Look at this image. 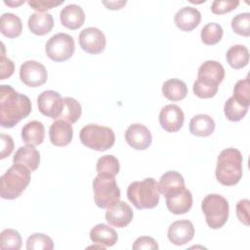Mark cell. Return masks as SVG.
<instances>
[{"instance_id":"obj_1","label":"cell","mask_w":250,"mask_h":250,"mask_svg":"<svg viewBox=\"0 0 250 250\" xmlns=\"http://www.w3.org/2000/svg\"><path fill=\"white\" fill-rule=\"evenodd\" d=\"M31 102L10 85L0 86V125L13 128L31 112Z\"/></svg>"},{"instance_id":"obj_2","label":"cell","mask_w":250,"mask_h":250,"mask_svg":"<svg viewBox=\"0 0 250 250\" xmlns=\"http://www.w3.org/2000/svg\"><path fill=\"white\" fill-rule=\"evenodd\" d=\"M225 78L224 66L216 61H206L198 68L197 79L193 83V93L200 99L213 98L219 84Z\"/></svg>"},{"instance_id":"obj_3","label":"cell","mask_w":250,"mask_h":250,"mask_svg":"<svg viewBox=\"0 0 250 250\" xmlns=\"http://www.w3.org/2000/svg\"><path fill=\"white\" fill-rule=\"evenodd\" d=\"M242 154L234 148L229 147L222 150L217 159L215 171L216 179L224 186L236 185L242 177Z\"/></svg>"},{"instance_id":"obj_4","label":"cell","mask_w":250,"mask_h":250,"mask_svg":"<svg viewBox=\"0 0 250 250\" xmlns=\"http://www.w3.org/2000/svg\"><path fill=\"white\" fill-rule=\"evenodd\" d=\"M31 171L24 165L14 163L0 178V195L3 199L18 198L30 182Z\"/></svg>"},{"instance_id":"obj_5","label":"cell","mask_w":250,"mask_h":250,"mask_svg":"<svg viewBox=\"0 0 250 250\" xmlns=\"http://www.w3.org/2000/svg\"><path fill=\"white\" fill-rule=\"evenodd\" d=\"M127 197L138 209H152L159 203L158 184L153 178L133 182L127 188Z\"/></svg>"},{"instance_id":"obj_6","label":"cell","mask_w":250,"mask_h":250,"mask_svg":"<svg viewBox=\"0 0 250 250\" xmlns=\"http://www.w3.org/2000/svg\"><path fill=\"white\" fill-rule=\"evenodd\" d=\"M201 209L205 215L206 224L210 229H221L229 218V202L228 200L217 193L206 195L201 203Z\"/></svg>"},{"instance_id":"obj_7","label":"cell","mask_w":250,"mask_h":250,"mask_svg":"<svg viewBox=\"0 0 250 250\" xmlns=\"http://www.w3.org/2000/svg\"><path fill=\"white\" fill-rule=\"evenodd\" d=\"M79 139L85 146L93 150L104 151L114 145L115 135L108 127L88 124L80 130Z\"/></svg>"},{"instance_id":"obj_8","label":"cell","mask_w":250,"mask_h":250,"mask_svg":"<svg viewBox=\"0 0 250 250\" xmlns=\"http://www.w3.org/2000/svg\"><path fill=\"white\" fill-rule=\"evenodd\" d=\"M94 200L98 207L107 208L120 199V189L112 176L99 175L92 183Z\"/></svg>"},{"instance_id":"obj_9","label":"cell","mask_w":250,"mask_h":250,"mask_svg":"<svg viewBox=\"0 0 250 250\" xmlns=\"http://www.w3.org/2000/svg\"><path fill=\"white\" fill-rule=\"evenodd\" d=\"M75 51V42L67 33H57L53 35L45 45V52L49 59L60 62L67 61Z\"/></svg>"},{"instance_id":"obj_10","label":"cell","mask_w":250,"mask_h":250,"mask_svg":"<svg viewBox=\"0 0 250 250\" xmlns=\"http://www.w3.org/2000/svg\"><path fill=\"white\" fill-rule=\"evenodd\" d=\"M20 78L29 87H39L45 84L48 78L46 67L39 62L26 61L20 67Z\"/></svg>"},{"instance_id":"obj_11","label":"cell","mask_w":250,"mask_h":250,"mask_svg":"<svg viewBox=\"0 0 250 250\" xmlns=\"http://www.w3.org/2000/svg\"><path fill=\"white\" fill-rule=\"evenodd\" d=\"M79 45L88 54L98 55L106 45V39L102 30L97 27H86L79 34Z\"/></svg>"},{"instance_id":"obj_12","label":"cell","mask_w":250,"mask_h":250,"mask_svg":"<svg viewBox=\"0 0 250 250\" xmlns=\"http://www.w3.org/2000/svg\"><path fill=\"white\" fill-rule=\"evenodd\" d=\"M134 213L129 204L118 200L108 206L105 211L106 222L113 227L122 229L127 227L133 220Z\"/></svg>"},{"instance_id":"obj_13","label":"cell","mask_w":250,"mask_h":250,"mask_svg":"<svg viewBox=\"0 0 250 250\" xmlns=\"http://www.w3.org/2000/svg\"><path fill=\"white\" fill-rule=\"evenodd\" d=\"M62 99L63 98H62L56 91H44L39 94L37 98L38 109L43 115L53 119H58L62 107Z\"/></svg>"},{"instance_id":"obj_14","label":"cell","mask_w":250,"mask_h":250,"mask_svg":"<svg viewBox=\"0 0 250 250\" xmlns=\"http://www.w3.org/2000/svg\"><path fill=\"white\" fill-rule=\"evenodd\" d=\"M185 115L180 106L167 104L159 112V123L162 129L169 133L178 132L184 124Z\"/></svg>"},{"instance_id":"obj_15","label":"cell","mask_w":250,"mask_h":250,"mask_svg":"<svg viewBox=\"0 0 250 250\" xmlns=\"http://www.w3.org/2000/svg\"><path fill=\"white\" fill-rule=\"evenodd\" d=\"M127 144L137 150H145L150 145L152 137L150 131L141 123L131 124L125 132Z\"/></svg>"},{"instance_id":"obj_16","label":"cell","mask_w":250,"mask_h":250,"mask_svg":"<svg viewBox=\"0 0 250 250\" xmlns=\"http://www.w3.org/2000/svg\"><path fill=\"white\" fill-rule=\"evenodd\" d=\"M168 239L175 245L181 246L189 242L194 236L193 224L188 220H178L168 229Z\"/></svg>"},{"instance_id":"obj_17","label":"cell","mask_w":250,"mask_h":250,"mask_svg":"<svg viewBox=\"0 0 250 250\" xmlns=\"http://www.w3.org/2000/svg\"><path fill=\"white\" fill-rule=\"evenodd\" d=\"M165 202L171 213L175 215L185 214L188 213L192 206V194L188 189L184 188L183 189L166 195Z\"/></svg>"},{"instance_id":"obj_18","label":"cell","mask_w":250,"mask_h":250,"mask_svg":"<svg viewBox=\"0 0 250 250\" xmlns=\"http://www.w3.org/2000/svg\"><path fill=\"white\" fill-rule=\"evenodd\" d=\"M73 137V129L70 123L58 119L53 122L49 129V138L56 146H67Z\"/></svg>"},{"instance_id":"obj_19","label":"cell","mask_w":250,"mask_h":250,"mask_svg":"<svg viewBox=\"0 0 250 250\" xmlns=\"http://www.w3.org/2000/svg\"><path fill=\"white\" fill-rule=\"evenodd\" d=\"M201 21V14L200 12L190 6L183 7L180 9L174 18V21L176 26L181 29L182 31L189 32L193 30Z\"/></svg>"},{"instance_id":"obj_20","label":"cell","mask_w":250,"mask_h":250,"mask_svg":"<svg viewBox=\"0 0 250 250\" xmlns=\"http://www.w3.org/2000/svg\"><path fill=\"white\" fill-rule=\"evenodd\" d=\"M62 24L68 29H78L85 21V13L83 9L76 4L66 5L60 13Z\"/></svg>"},{"instance_id":"obj_21","label":"cell","mask_w":250,"mask_h":250,"mask_svg":"<svg viewBox=\"0 0 250 250\" xmlns=\"http://www.w3.org/2000/svg\"><path fill=\"white\" fill-rule=\"evenodd\" d=\"M29 30L35 35H45L54 27L53 16L49 13H33L27 21Z\"/></svg>"},{"instance_id":"obj_22","label":"cell","mask_w":250,"mask_h":250,"mask_svg":"<svg viewBox=\"0 0 250 250\" xmlns=\"http://www.w3.org/2000/svg\"><path fill=\"white\" fill-rule=\"evenodd\" d=\"M14 163H19L27 167L31 172L35 171L40 163L39 151L33 146H24L18 148L14 158Z\"/></svg>"},{"instance_id":"obj_23","label":"cell","mask_w":250,"mask_h":250,"mask_svg":"<svg viewBox=\"0 0 250 250\" xmlns=\"http://www.w3.org/2000/svg\"><path fill=\"white\" fill-rule=\"evenodd\" d=\"M90 238L96 244L111 247L117 242L118 235L109 226L105 224H98L92 228L90 231Z\"/></svg>"},{"instance_id":"obj_24","label":"cell","mask_w":250,"mask_h":250,"mask_svg":"<svg viewBox=\"0 0 250 250\" xmlns=\"http://www.w3.org/2000/svg\"><path fill=\"white\" fill-rule=\"evenodd\" d=\"M157 184L159 192L165 196L185 188V180L183 176L176 171H168L164 173Z\"/></svg>"},{"instance_id":"obj_25","label":"cell","mask_w":250,"mask_h":250,"mask_svg":"<svg viewBox=\"0 0 250 250\" xmlns=\"http://www.w3.org/2000/svg\"><path fill=\"white\" fill-rule=\"evenodd\" d=\"M45 138L44 125L37 120L27 122L21 129L22 142L29 146H39Z\"/></svg>"},{"instance_id":"obj_26","label":"cell","mask_w":250,"mask_h":250,"mask_svg":"<svg viewBox=\"0 0 250 250\" xmlns=\"http://www.w3.org/2000/svg\"><path fill=\"white\" fill-rule=\"evenodd\" d=\"M216 124L207 114L194 115L189 121V132L197 137H209L213 134Z\"/></svg>"},{"instance_id":"obj_27","label":"cell","mask_w":250,"mask_h":250,"mask_svg":"<svg viewBox=\"0 0 250 250\" xmlns=\"http://www.w3.org/2000/svg\"><path fill=\"white\" fill-rule=\"evenodd\" d=\"M1 33L8 38L19 37L22 30L21 19L13 13H4L0 19Z\"/></svg>"},{"instance_id":"obj_28","label":"cell","mask_w":250,"mask_h":250,"mask_svg":"<svg viewBox=\"0 0 250 250\" xmlns=\"http://www.w3.org/2000/svg\"><path fill=\"white\" fill-rule=\"evenodd\" d=\"M162 94L169 101L178 102L187 97L188 86L183 80L172 78L162 85Z\"/></svg>"},{"instance_id":"obj_29","label":"cell","mask_w":250,"mask_h":250,"mask_svg":"<svg viewBox=\"0 0 250 250\" xmlns=\"http://www.w3.org/2000/svg\"><path fill=\"white\" fill-rule=\"evenodd\" d=\"M228 63L234 69H239L246 66L249 62V51L244 45L231 46L226 55Z\"/></svg>"},{"instance_id":"obj_30","label":"cell","mask_w":250,"mask_h":250,"mask_svg":"<svg viewBox=\"0 0 250 250\" xmlns=\"http://www.w3.org/2000/svg\"><path fill=\"white\" fill-rule=\"evenodd\" d=\"M82 108L79 102L74 98L65 97L62 99V107L58 119H62L73 124L80 118Z\"/></svg>"},{"instance_id":"obj_31","label":"cell","mask_w":250,"mask_h":250,"mask_svg":"<svg viewBox=\"0 0 250 250\" xmlns=\"http://www.w3.org/2000/svg\"><path fill=\"white\" fill-rule=\"evenodd\" d=\"M96 169L99 175L115 177L119 173L120 164L115 156L111 154H106L98 159Z\"/></svg>"},{"instance_id":"obj_32","label":"cell","mask_w":250,"mask_h":250,"mask_svg":"<svg viewBox=\"0 0 250 250\" xmlns=\"http://www.w3.org/2000/svg\"><path fill=\"white\" fill-rule=\"evenodd\" d=\"M248 108V106L241 104L233 97H230L225 103L224 112L227 119H229V121L236 122L241 120L246 115Z\"/></svg>"},{"instance_id":"obj_33","label":"cell","mask_w":250,"mask_h":250,"mask_svg":"<svg viewBox=\"0 0 250 250\" xmlns=\"http://www.w3.org/2000/svg\"><path fill=\"white\" fill-rule=\"evenodd\" d=\"M21 236L13 229H6L0 234V248L2 250H19L21 247Z\"/></svg>"},{"instance_id":"obj_34","label":"cell","mask_w":250,"mask_h":250,"mask_svg":"<svg viewBox=\"0 0 250 250\" xmlns=\"http://www.w3.org/2000/svg\"><path fill=\"white\" fill-rule=\"evenodd\" d=\"M200 37L205 45H215L223 37V28L216 22H209L201 29Z\"/></svg>"},{"instance_id":"obj_35","label":"cell","mask_w":250,"mask_h":250,"mask_svg":"<svg viewBox=\"0 0 250 250\" xmlns=\"http://www.w3.org/2000/svg\"><path fill=\"white\" fill-rule=\"evenodd\" d=\"M53 248V239L44 233H33L26 240L27 250H52Z\"/></svg>"},{"instance_id":"obj_36","label":"cell","mask_w":250,"mask_h":250,"mask_svg":"<svg viewBox=\"0 0 250 250\" xmlns=\"http://www.w3.org/2000/svg\"><path fill=\"white\" fill-rule=\"evenodd\" d=\"M238 103L248 106L250 105V82L249 77L247 76L244 79L238 80L233 88V96Z\"/></svg>"},{"instance_id":"obj_37","label":"cell","mask_w":250,"mask_h":250,"mask_svg":"<svg viewBox=\"0 0 250 250\" xmlns=\"http://www.w3.org/2000/svg\"><path fill=\"white\" fill-rule=\"evenodd\" d=\"M232 30L241 36L248 37L250 35V14L241 13L231 20Z\"/></svg>"},{"instance_id":"obj_38","label":"cell","mask_w":250,"mask_h":250,"mask_svg":"<svg viewBox=\"0 0 250 250\" xmlns=\"http://www.w3.org/2000/svg\"><path fill=\"white\" fill-rule=\"evenodd\" d=\"M239 1L235 0H215L211 5V11L215 15H224L237 8Z\"/></svg>"},{"instance_id":"obj_39","label":"cell","mask_w":250,"mask_h":250,"mask_svg":"<svg viewBox=\"0 0 250 250\" xmlns=\"http://www.w3.org/2000/svg\"><path fill=\"white\" fill-rule=\"evenodd\" d=\"M2 54L0 57V64H1V73H0V79L4 80L6 78H9L15 70V64L12 60L5 57V48L4 44L2 43Z\"/></svg>"},{"instance_id":"obj_40","label":"cell","mask_w":250,"mask_h":250,"mask_svg":"<svg viewBox=\"0 0 250 250\" xmlns=\"http://www.w3.org/2000/svg\"><path fill=\"white\" fill-rule=\"evenodd\" d=\"M28 5L36 10L38 13H43L47 10H50L54 7L60 6L63 3V0L60 1H55V0H30L27 2Z\"/></svg>"},{"instance_id":"obj_41","label":"cell","mask_w":250,"mask_h":250,"mask_svg":"<svg viewBox=\"0 0 250 250\" xmlns=\"http://www.w3.org/2000/svg\"><path fill=\"white\" fill-rule=\"evenodd\" d=\"M249 209L250 201L248 199L239 200L236 204V216L238 220L245 226H249Z\"/></svg>"},{"instance_id":"obj_42","label":"cell","mask_w":250,"mask_h":250,"mask_svg":"<svg viewBox=\"0 0 250 250\" xmlns=\"http://www.w3.org/2000/svg\"><path fill=\"white\" fill-rule=\"evenodd\" d=\"M134 250H142V249H150V250H157L158 244L156 240L150 236H140L138 237L134 244Z\"/></svg>"},{"instance_id":"obj_43","label":"cell","mask_w":250,"mask_h":250,"mask_svg":"<svg viewBox=\"0 0 250 250\" xmlns=\"http://www.w3.org/2000/svg\"><path fill=\"white\" fill-rule=\"evenodd\" d=\"M14 149V142L11 136L1 134V154L0 158L4 159L9 156Z\"/></svg>"},{"instance_id":"obj_44","label":"cell","mask_w":250,"mask_h":250,"mask_svg":"<svg viewBox=\"0 0 250 250\" xmlns=\"http://www.w3.org/2000/svg\"><path fill=\"white\" fill-rule=\"evenodd\" d=\"M126 3L127 1H109V2L103 1V4L106 6L107 9H110V10H119L124 5H126Z\"/></svg>"},{"instance_id":"obj_45","label":"cell","mask_w":250,"mask_h":250,"mask_svg":"<svg viewBox=\"0 0 250 250\" xmlns=\"http://www.w3.org/2000/svg\"><path fill=\"white\" fill-rule=\"evenodd\" d=\"M4 3L6 4V5H8V6H11V7H16V6H20V5H21V4H23L24 3V1H4Z\"/></svg>"}]
</instances>
